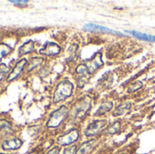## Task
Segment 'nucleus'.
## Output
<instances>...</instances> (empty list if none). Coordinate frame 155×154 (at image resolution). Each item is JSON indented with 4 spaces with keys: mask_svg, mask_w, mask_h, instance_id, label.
Masks as SVG:
<instances>
[{
    "mask_svg": "<svg viewBox=\"0 0 155 154\" xmlns=\"http://www.w3.org/2000/svg\"><path fill=\"white\" fill-rule=\"evenodd\" d=\"M12 128V124L10 122L6 120H0V130L2 131H9Z\"/></svg>",
    "mask_w": 155,
    "mask_h": 154,
    "instance_id": "6ab92c4d",
    "label": "nucleus"
},
{
    "mask_svg": "<svg viewBox=\"0 0 155 154\" xmlns=\"http://www.w3.org/2000/svg\"><path fill=\"white\" fill-rule=\"evenodd\" d=\"M128 34H132L135 38L142 40V41H147V42H151V43H155V35L153 34H144V33H141L135 30H127L125 31Z\"/></svg>",
    "mask_w": 155,
    "mask_h": 154,
    "instance_id": "f8f14e48",
    "label": "nucleus"
},
{
    "mask_svg": "<svg viewBox=\"0 0 155 154\" xmlns=\"http://www.w3.org/2000/svg\"><path fill=\"white\" fill-rule=\"evenodd\" d=\"M91 109V99L89 98H84L77 102L74 106L73 107V110L71 112L72 118L74 120L82 119L84 117V115L87 113V112Z\"/></svg>",
    "mask_w": 155,
    "mask_h": 154,
    "instance_id": "7ed1b4c3",
    "label": "nucleus"
},
{
    "mask_svg": "<svg viewBox=\"0 0 155 154\" xmlns=\"http://www.w3.org/2000/svg\"><path fill=\"white\" fill-rule=\"evenodd\" d=\"M80 137V133L78 131V129H71L70 131H68L66 133L59 136L56 139V143L58 145L60 146H70L72 144H74V143H76L78 141Z\"/></svg>",
    "mask_w": 155,
    "mask_h": 154,
    "instance_id": "20e7f679",
    "label": "nucleus"
},
{
    "mask_svg": "<svg viewBox=\"0 0 155 154\" xmlns=\"http://www.w3.org/2000/svg\"><path fill=\"white\" fill-rule=\"evenodd\" d=\"M0 154H7V153H0Z\"/></svg>",
    "mask_w": 155,
    "mask_h": 154,
    "instance_id": "b1692460",
    "label": "nucleus"
},
{
    "mask_svg": "<svg viewBox=\"0 0 155 154\" xmlns=\"http://www.w3.org/2000/svg\"><path fill=\"white\" fill-rule=\"evenodd\" d=\"M10 68L5 64H0V83L4 80L6 79L7 75L10 73Z\"/></svg>",
    "mask_w": 155,
    "mask_h": 154,
    "instance_id": "f3484780",
    "label": "nucleus"
},
{
    "mask_svg": "<svg viewBox=\"0 0 155 154\" xmlns=\"http://www.w3.org/2000/svg\"><path fill=\"white\" fill-rule=\"evenodd\" d=\"M122 154H125V153H122Z\"/></svg>",
    "mask_w": 155,
    "mask_h": 154,
    "instance_id": "393cba45",
    "label": "nucleus"
},
{
    "mask_svg": "<svg viewBox=\"0 0 155 154\" xmlns=\"http://www.w3.org/2000/svg\"><path fill=\"white\" fill-rule=\"evenodd\" d=\"M30 154H37V152H31Z\"/></svg>",
    "mask_w": 155,
    "mask_h": 154,
    "instance_id": "5701e85b",
    "label": "nucleus"
},
{
    "mask_svg": "<svg viewBox=\"0 0 155 154\" xmlns=\"http://www.w3.org/2000/svg\"><path fill=\"white\" fill-rule=\"evenodd\" d=\"M76 152H77V146L73 145V146H70V147L64 149L63 154H76Z\"/></svg>",
    "mask_w": 155,
    "mask_h": 154,
    "instance_id": "aec40b11",
    "label": "nucleus"
},
{
    "mask_svg": "<svg viewBox=\"0 0 155 154\" xmlns=\"http://www.w3.org/2000/svg\"><path fill=\"white\" fill-rule=\"evenodd\" d=\"M10 3L14 4L15 5H18V6H24L28 4L27 0H21V1H16V0H10Z\"/></svg>",
    "mask_w": 155,
    "mask_h": 154,
    "instance_id": "412c9836",
    "label": "nucleus"
},
{
    "mask_svg": "<svg viewBox=\"0 0 155 154\" xmlns=\"http://www.w3.org/2000/svg\"><path fill=\"white\" fill-rule=\"evenodd\" d=\"M26 64H27V59L26 58H22V59L18 60L16 62V64H15V66L12 68V70L10 71L9 74L7 75V77L5 79L6 82L10 83V82L17 79L20 76V74L23 73V71L25 70Z\"/></svg>",
    "mask_w": 155,
    "mask_h": 154,
    "instance_id": "0eeeda50",
    "label": "nucleus"
},
{
    "mask_svg": "<svg viewBox=\"0 0 155 154\" xmlns=\"http://www.w3.org/2000/svg\"><path fill=\"white\" fill-rule=\"evenodd\" d=\"M96 145V141L95 140H91L88 142L84 143L79 149H77L76 154H88L90 153L95 147Z\"/></svg>",
    "mask_w": 155,
    "mask_h": 154,
    "instance_id": "ddd939ff",
    "label": "nucleus"
},
{
    "mask_svg": "<svg viewBox=\"0 0 155 154\" xmlns=\"http://www.w3.org/2000/svg\"><path fill=\"white\" fill-rule=\"evenodd\" d=\"M107 124L106 120H94L84 130V135L86 137H94L97 135Z\"/></svg>",
    "mask_w": 155,
    "mask_h": 154,
    "instance_id": "423d86ee",
    "label": "nucleus"
},
{
    "mask_svg": "<svg viewBox=\"0 0 155 154\" xmlns=\"http://www.w3.org/2000/svg\"><path fill=\"white\" fill-rule=\"evenodd\" d=\"M130 107H131V103H124V104L120 105V106L116 109V111L114 112V116H118V115L124 114L127 111H129Z\"/></svg>",
    "mask_w": 155,
    "mask_h": 154,
    "instance_id": "dca6fc26",
    "label": "nucleus"
},
{
    "mask_svg": "<svg viewBox=\"0 0 155 154\" xmlns=\"http://www.w3.org/2000/svg\"><path fill=\"white\" fill-rule=\"evenodd\" d=\"M44 61H45V59L43 57H32V58H30V60L27 62V64L25 68V73L32 72L33 70H35V68H37L41 64H43Z\"/></svg>",
    "mask_w": 155,
    "mask_h": 154,
    "instance_id": "9b49d317",
    "label": "nucleus"
},
{
    "mask_svg": "<svg viewBox=\"0 0 155 154\" xmlns=\"http://www.w3.org/2000/svg\"><path fill=\"white\" fill-rule=\"evenodd\" d=\"M60 153V147L59 146H54L51 150H49L46 154H59Z\"/></svg>",
    "mask_w": 155,
    "mask_h": 154,
    "instance_id": "4be33fe9",
    "label": "nucleus"
},
{
    "mask_svg": "<svg viewBox=\"0 0 155 154\" xmlns=\"http://www.w3.org/2000/svg\"><path fill=\"white\" fill-rule=\"evenodd\" d=\"M74 90V84L67 79L62 80L61 82L58 83L54 95H53V102L54 103H58L60 102H63L69 98Z\"/></svg>",
    "mask_w": 155,
    "mask_h": 154,
    "instance_id": "f257e3e1",
    "label": "nucleus"
},
{
    "mask_svg": "<svg viewBox=\"0 0 155 154\" xmlns=\"http://www.w3.org/2000/svg\"><path fill=\"white\" fill-rule=\"evenodd\" d=\"M112 108H113V103L112 102H105L100 105V107L98 108V110L96 111L94 115L101 116L103 114H105L106 113L110 112L112 110Z\"/></svg>",
    "mask_w": 155,
    "mask_h": 154,
    "instance_id": "4468645a",
    "label": "nucleus"
},
{
    "mask_svg": "<svg viewBox=\"0 0 155 154\" xmlns=\"http://www.w3.org/2000/svg\"><path fill=\"white\" fill-rule=\"evenodd\" d=\"M35 50V44L32 40H28L25 43H24L22 45H20L18 49V56H23L28 54L33 53Z\"/></svg>",
    "mask_w": 155,
    "mask_h": 154,
    "instance_id": "9d476101",
    "label": "nucleus"
},
{
    "mask_svg": "<svg viewBox=\"0 0 155 154\" xmlns=\"http://www.w3.org/2000/svg\"><path fill=\"white\" fill-rule=\"evenodd\" d=\"M61 46L54 42H47L39 50V54L45 56H56L61 53Z\"/></svg>",
    "mask_w": 155,
    "mask_h": 154,
    "instance_id": "6e6552de",
    "label": "nucleus"
},
{
    "mask_svg": "<svg viewBox=\"0 0 155 154\" xmlns=\"http://www.w3.org/2000/svg\"><path fill=\"white\" fill-rule=\"evenodd\" d=\"M68 115H69L68 107L65 105L60 106L58 109H56L50 114V116L47 120V123H46V127L50 128V129L58 128L65 121V119L68 117Z\"/></svg>",
    "mask_w": 155,
    "mask_h": 154,
    "instance_id": "f03ea898",
    "label": "nucleus"
},
{
    "mask_svg": "<svg viewBox=\"0 0 155 154\" xmlns=\"http://www.w3.org/2000/svg\"><path fill=\"white\" fill-rule=\"evenodd\" d=\"M83 29H84V31L91 32V33L95 32V33L111 34H115V35H120V36H125V34H122L121 32L113 30V29L108 28V27H106V26H103V25H95V24H93V23L85 24V25H84Z\"/></svg>",
    "mask_w": 155,
    "mask_h": 154,
    "instance_id": "39448f33",
    "label": "nucleus"
},
{
    "mask_svg": "<svg viewBox=\"0 0 155 154\" xmlns=\"http://www.w3.org/2000/svg\"><path fill=\"white\" fill-rule=\"evenodd\" d=\"M13 52V48L5 43H0V62L3 58L7 56Z\"/></svg>",
    "mask_w": 155,
    "mask_h": 154,
    "instance_id": "2eb2a0df",
    "label": "nucleus"
},
{
    "mask_svg": "<svg viewBox=\"0 0 155 154\" xmlns=\"http://www.w3.org/2000/svg\"><path fill=\"white\" fill-rule=\"evenodd\" d=\"M23 145V141L19 138H12L2 143V149L4 151H16Z\"/></svg>",
    "mask_w": 155,
    "mask_h": 154,
    "instance_id": "1a4fd4ad",
    "label": "nucleus"
},
{
    "mask_svg": "<svg viewBox=\"0 0 155 154\" xmlns=\"http://www.w3.org/2000/svg\"><path fill=\"white\" fill-rule=\"evenodd\" d=\"M120 128H121V123L118 122V121H117V122H114V123L108 128L107 133H108L109 134H114V133H116L119 132Z\"/></svg>",
    "mask_w": 155,
    "mask_h": 154,
    "instance_id": "a211bd4d",
    "label": "nucleus"
}]
</instances>
